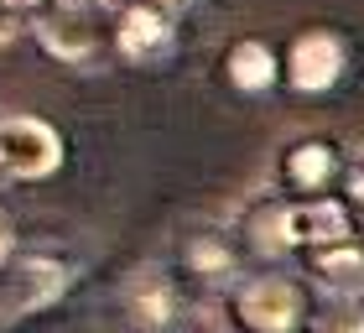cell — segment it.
Here are the masks:
<instances>
[{
  "label": "cell",
  "mask_w": 364,
  "mask_h": 333,
  "mask_svg": "<svg viewBox=\"0 0 364 333\" xmlns=\"http://www.w3.org/2000/svg\"><path fill=\"white\" fill-rule=\"evenodd\" d=\"M250 235L260 250H333V245H349L354 240V219L338 198H296V204H266L255 213Z\"/></svg>",
  "instance_id": "obj_1"
},
{
  "label": "cell",
  "mask_w": 364,
  "mask_h": 333,
  "mask_svg": "<svg viewBox=\"0 0 364 333\" xmlns=\"http://www.w3.org/2000/svg\"><path fill=\"white\" fill-rule=\"evenodd\" d=\"M109 11V0H47L37 11V31L42 53L58 63H89L99 53V16Z\"/></svg>",
  "instance_id": "obj_3"
},
{
  "label": "cell",
  "mask_w": 364,
  "mask_h": 333,
  "mask_svg": "<svg viewBox=\"0 0 364 333\" xmlns=\"http://www.w3.org/2000/svg\"><path fill=\"white\" fill-rule=\"evenodd\" d=\"M182 265H188L198 281H224L235 271V255H229L224 240H188L182 245Z\"/></svg>",
  "instance_id": "obj_12"
},
{
  "label": "cell",
  "mask_w": 364,
  "mask_h": 333,
  "mask_svg": "<svg viewBox=\"0 0 364 333\" xmlns=\"http://www.w3.org/2000/svg\"><path fill=\"white\" fill-rule=\"evenodd\" d=\"M281 172H287V182L296 193H323L343 166H338V152L328 141H296L287 152V162H281Z\"/></svg>",
  "instance_id": "obj_9"
},
{
  "label": "cell",
  "mask_w": 364,
  "mask_h": 333,
  "mask_svg": "<svg viewBox=\"0 0 364 333\" xmlns=\"http://www.w3.org/2000/svg\"><path fill=\"white\" fill-rule=\"evenodd\" d=\"M151 6H161V11H182L188 0H151Z\"/></svg>",
  "instance_id": "obj_16"
},
{
  "label": "cell",
  "mask_w": 364,
  "mask_h": 333,
  "mask_svg": "<svg viewBox=\"0 0 364 333\" xmlns=\"http://www.w3.org/2000/svg\"><path fill=\"white\" fill-rule=\"evenodd\" d=\"M21 26H26V21H21V16H16V11L6 6V0H0V47H6V42H11Z\"/></svg>",
  "instance_id": "obj_15"
},
{
  "label": "cell",
  "mask_w": 364,
  "mask_h": 333,
  "mask_svg": "<svg viewBox=\"0 0 364 333\" xmlns=\"http://www.w3.org/2000/svg\"><path fill=\"white\" fill-rule=\"evenodd\" d=\"M172 42H177L172 11L151 6V0L120 6V16H114V47H120V58H130V63H156V58L172 53Z\"/></svg>",
  "instance_id": "obj_6"
},
{
  "label": "cell",
  "mask_w": 364,
  "mask_h": 333,
  "mask_svg": "<svg viewBox=\"0 0 364 333\" xmlns=\"http://www.w3.org/2000/svg\"><path fill=\"white\" fill-rule=\"evenodd\" d=\"M68 287V271H63L58 260H21V271H16V312H31L42 302H53V297Z\"/></svg>",
  "instance_id": "obj_10"
},
{
  "label": "cell",
  "mask_w": 364,
  "mask_h": 333,
  "mask_svg": "<svg viewBox=\"0 0 364 333\" xmlns=\"http://www.w3.org/2000/svg\"><path fill=\"white\" fill-rule=\"evenodd\" d=\"M63 166V136L37 115H0V172L6 182H42Z\"/></svg>",
  "instance_id": "obj_4"
},
{
  "label": "cell",
  "mask_w": 364,
  "mask_h": 333,
  "mask_svg": "<svg viewBox=\"0 0 364 333\" xmlns=\"http://www.w3.org/2000/svg\"><path fill=\"white\" fill-rule=\"evenodd\" d=\"M302 307L307 297L291 276H250L229 297V318L240 323V333H296Z\"/></svg>",
  "instance_id": "obj_2"
},
{
  "label": "cell",
  "mask_w": 364,
  "mask_h": 333,
  "mask_svg": "<svg viewBox=\"0 0 364 333\" xmlns=\"http://www.w3.org/2000/svg\"><path fill=\"white\" fill-rule=\"evenodd\" d=\"M307 265H312V281H318L333 302H354V297H364V250L354 240L307 255Z\"/></svg>",
  "instance_id": "obj_7"
},
{
  "label": "cell",
  "mask_w": 364,
  "mask_h": 333,
  "mask_svg": "<svg viewBox=\"0 0 364 333\" xmlns=\"http://www.w3.org/2000/svg\"><path fill=\"white\" fill-rule=\"evenodd\" d=\"M224 78L235 83L240 94H266L271 83L281 78V63H276V53H271L266 42L245 37V42H235L224 53Z\"/></svg>",
  "instance_id": "obj_8"
},
{
  "label": "cell",
  "mask_w": 364,
  "mask_h": 333,
  "mask_svg": "<svg viewBox=\"0 0 364 333\" xmlns=\"http://www.w3.org/2000/svg\"><path fill=\"white\" fill-rule=\"evenodd\" d=\"M343 68H349V47H343L338 31H302V37L291 42V53H287V83L296 94H323V89H333V83L343 78Z\"/></svg>",
  "instance_id": "obj_5"
},
{
  "label": "cell",
  "mask_w": 364,
  "mask_h": 333,
  "mask_svg": "<svg viewBox=\"0 0 364 333\" xmlns=\"http://www.w3.org/2000/svg\"><path fill=\"white\" fill-rule=\"evenodd\" d=\"M130 307H136L141 328H161V323H172V312H177V292H172V281L161 276V271H141V276H136V287H130Z\"/></svg>",
  "instance_id": "obj_11"
},
{
  "label": "cell",
  "mask_w": 364,
  "mask_h": 333,
  "mask_svg": "<svg viewBox=\"0 0 364 333\" xmlns=\"http://www.w3.org/2000/svg\"><path fill=\"white\" fill-rule=\"evenodd\" d=\"M11 255H16V219L0 208V265H6Z\"/></svg>",
  "instance_id": "obj_14"
},
{
  "label": "cell",
  "mask_w": 364,
  "mask_h": 333,
  "mask_svg": "<svg viewBox=\"0 0 364 333\" xmlns=\"http://www.w3.org/2000/svg\"><path fill=\"white\" fill-rule=\"evenodd\" d=\"M312 333H364V312L349 307V302H328L312 318Z\"/></svg>",
  "instance_id": "obj_13"
},
{
  "label": "cell",
  "mask_w": 364,
  "mask_h": 333,
  "mask_svg": "<svg viewBox=\"0 0 364 333\" xmlns=\"http://www.w3.org/2000/svg\"><path fill=\"white\" fill-rule=\"evenodd\" d=\"M0 182H6V172H0Z\"/></svg>",
  "instance_id": "obj_17"
}]
</instances>
